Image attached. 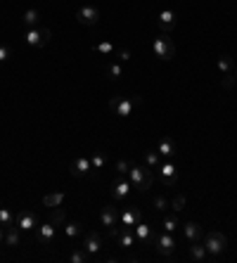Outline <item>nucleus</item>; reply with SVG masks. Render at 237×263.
<instances>
[{"mask_svg":"<svg viewBox=\"0 0 237 263\" xmlns=\"http://www.w3.org/2000/svg\"><path fill=\"white\" fill-rule=\"evenodd\" d=\"M159 178H162V183L166 187H173L178 183V171H176V166L171 164V161H166V164H159Z\"/></svg>","mask_w":237,"mask_h":263,"instance_id":"obj_11","label":"nucleus"},{"mask_svg":"<svg viewBox=\"0 0 237 263\" xmlns=\"http://www.w3.org/2000/svg\"><path fill=\"white\" fill-rule=\"evenodd\" d=\"M3 242H5V230L0 228V244H3Z\"/></svg>","mask_w":237,"mask_h":263,"instance_id":"obj_41","label":"nucleus"},{"mask_svg":"<svg viewBox=\"0 0 237 263\" xmlns=\"http://www.w3.org/2000/svg\"><path fill=\"white\" fill-rule=\"evenodd\" d=\"M204 247H206V251H209L211 258H218L223 256L225 251H228V237L223 235V232H206L204 235Z\"/></svg>","mask_w":237,"mask_h":263,"instance_id":"obj_3","label":"nucleus"},{"mask_svg":"<svg viewBox=\"0 0 237 263\" xmlns=\"http://www.w3.org/2000/svg\"><path fill=\"white\" fill-rule=\"evenodd\" d=\"M19 232L21 230L17 228V225H10V228H5V244L7 247H19V242H21V237H19Z\"/></svg>","mask_w":237,"mask_h":263,"instance_id":"obj_22","label":"nucleus"},{"mask_svg":"<svg viewBox=\"0 0 237 263\" xmlns=\"http://www.w3.org/2000/svg\"><path fill=\"white\" fill-rule=\"evenodd\" d=\"M171 209H173V211H183L185 209V194H176V197H173V199H171Z\"/></svg>","mask_w":237,"mask_h":263,"instance_id":"obj_36","label":"nucleus"},{"mask_svg":"<svg viewBox=\"0 0 237 263\" xmlns=\"http://www.w3.org/2000/svg\"><path fill=\"white\" fill-rule=\"evenodd\" d=\"M62 201H64V192H50L43 197V207L55 209V207H60Z\"/></svg>","mask_w":237,"mask_h":263,"instance_id":"obj_25","label":"nucleus"},{"mask_svg":"<svg viewBox=\"0 0 237 263\" xmlns=\"http://www.w3.org/2000/svg\"><path fill=\"white\" fill-rule=\"evenodd\" d=\"M119 218H121V214H119V209L116 207H112V204H109V207H104L100 211V223H102V228H107V232L112 237H116L119 235Z\"/></svg>","mask_w":237,"mask_h":263,"instance_id":"obj_4","label":"nucleus"},{"mask_svg":"<svg viewBox=\"0 0 237 263\" xmlns=\"http://www.w3.org/2000/svg\"><path fill=\"white\" fill-rule=\"evenodd\" d=\"M107 76H109V81H119V78L123 76V69H121V64L119 62H112L107 67Z\"/></svg>","mask_w":237,"mask_h":263,"instance_id":"obj_30","label":"nucleus"},{"mask_svg":"<svg viewBox=\"0 0 237 263\" xmlns=\"http://www.w3.org/2000/svg\"><path fill=\"white\" fill-rule=\"evenodd\" d=\"M14 225H17L21 232H27V230H36V225H38V216H36V211H31V209H24V211L17 214Z\"/></svg>","mask_w":237,"mask_h":263,"instance_id":"obj_9","label":"nucleus"},{"mask_svg":"<svg viewBox=\"0 0 237 263\" xmlns=\"http://www.w3.org/2000/svg\"><path fill=\"white\" fill-rule=\"evenodd\" d=\"M190 258H195V261H206V258H209V251H206L204 244L190 242Z\"/></svg>","mask_w":237,"mask_h":263,"instance_id":"obj_23","label":"nucleus"},{"mask_svg":"<svg viewBox=\"0 0 237 263\" xmlns=\"http://www.w3.org/2000/svg\"><path fill=\"white\" fill-rule=\"evenodd\" d=\"M162 228H164V232H176L178 218H176V216H171V218H164V221H162Z\"/></svg>","mask_w":237,"mask_h":263,"instance_id":"obj_35","label":"nucleus"},{"mask_svg":"<svg viewBox=\"0 0 237 263\" xmlns=\"http://www.w3.org/2000/svg\"><path fill=\"white\" fill-rule=\"evenodd\" d=\"M50 223H52L55 228H57V225H64V223H67V214H64V209H62V204H60V207H55V209H52Z\"/></svg>","mask_w":237,"mask_h":263,"instance_id":"obj_27","label":"nucleus"},{"mask_svg":"<svg viewBox=\"0 0 237 263\" xmlns=\"http://www.w3.org/2000/svg\"><path fill=\"white\" fill-rule=\"evenodd\" d=\"M10 60V48H5V45H0V64L7 62Z\"/></svg>","mask_w":237,"mask_h":263,"instance_id":"obj_40","label":"nucleus"},{"mask_svg":"<svg viewBox=\"0 0 237 263\" xmlns=\"http://www.w3.org/2000/svg\"><path fill=\"white\" fill-rule=\"evenodd\" d=\"M116 240H119V247H123V249H130V247L138 242V240H136V232H133L130 228H121V230H119Z\"/></svg>","mask_w":237,"mask_h":263,"instance_id":"obj_18","label":"nucleus"},{"mask_svg":"<svg viewBox=\"0 0 237 263\" xmlns=\"http://www.w3.org/2000/svg\"><path fill=\"white\" fill-rule=\"evenodd\" d=\"M116 57H119V62H128L130 60V52L126 48H116Z\"/></svg>","mask_w":237,"mask_h":263,"instance_id":"obj_39","label":"nucleus"},{"mask_svg":"<svg viewBox=\"0 0 237 263\" xmlns=\"http://www.w3.org/2000/svg\"><path fill=\"white\" fill-rule=\"evenodd\" d=\"M138 104H142V97H123V95H116L109 100V109L114 111L116 116H130L136 111Z\"/></svg>","mask_w":237,"mask_h":263,"instance_id":"obj_1","label":"nucleus"},{"mask_svg":"<svg viewBox=\"0 0 237 263\" xmlns=\"http://www.w3.org/2000/svg\"><path fill=\"white\" fill-rule=\"evenodd\" d=\"M152 207H154L156 211H166V207H169V201L164 199V197H154V201H152Z\"/></svg>","mask_w":237,"mask_h":263,"instance_id":"obj_38","label":"nucleus"},{"mask_svg":"<svg viewBox=\"0 0 237 263\" xmlns=\"http://www.w3.org/2000/svg\"><path fill=\"white\" fill-rule=\"evenodd\" d=\"M36 240H38L41 244H52L55 242V225L52 223L36 225Z\"/></svg>","mask_w":237,"mask_h":263,"instance_id":"obj_16","label":"nucleus"},{"mask_svg":"<svg viewBox=\"0 0 237 263\" xmlns=\"http://www.w3.org/2000/svg\"><path fill=\"white\" fill-rule=\"evenodd\" d=\"M142 221V211L138 207H128L126 211L121 214V218H119V223H121V228H136L138 223Z\"/></svg>","mask_w":237,"mask_h":263,"instance_id":"obj_12","label":"nucleus"},{"mask_svg":"<svg viewBox=\"0 0 237 263\" xmlns=\"http://www.w3.org/2000/svg\"><path fill=\"white\" fill-rule=\"evenodd\" d=\"M130 180L128 178H116L114 183H112V197L114 199H126L128 197V192H130Z\"/></svg>","mask_w":237,"mask_h":263,"instance_id":"obj_15","label":"nucleus"},{"mask_svg":"<svg viewBox=\"0 0 237 263\" xmlns=\"http://www.w3.org/2000/svg\"><path fill=\"white\" fill-rule=\"evenodd\" d=\"M156 152H159V157L173 159V157H176V142H173L171 138H162V142H159V147H156Z\"/></svg>","mask_w":237,"mask_h":263,"instance_id":"obj_19","label":"nucleus"},{"mask_svg":"<svg viewBox=\"0 0 237 263\" xmlns=\"http://www.w3.org/2000/svg\"><path fill=\"white\" fill-rule=\"evenodd\" d=\"M50 38H52V31L47 26H36V28H27L24 31V41L31 48H43V45L50 43Z\"/></svg>","mask_w":237,"mask_h":263,"instance_id":"obj_5","label":"nucleus"},{"mask_svg":"<svg viewBox=\"0 0 237 263\" xmlns=\"http://www.w3.org/2000/svg\"><path fill=\"white\" fill-rule=\"evenodd\" d=\"M133 232H136V240H140L145 244H152V240H154V232H152V228H149L147 223H138L136 228H133Z\"/></svg>","mask_w":237,"mask_h":263,"instance_id":"obj_17","label":"nucleus"},{"mask_svg":"<svg viewBox=\"0 0 237 263\" xmlns=\"http://www.w3.org/2000/svg\"><path fill=\"white\" fill-rule=\"evenodd\" d=\"M69 171H71V176L74 178H83V176H90V157H78V159L71 161V166H69Z\"/></svg>","mask_w":237,"mask_h":263,"instance_id":"obj_13","label":"nucleus"},{"mask_svg":"<svg viewBox=\"0 0 237 263\" xmlns=\"http://www.w3.org/2000/svg\"><path fill=\"white\" fill-rule=\"evenodd\" d=\"M128 171H130V164L126 159L116 161V176H119V178H128Z\"/></svg>","mask_w":237,"mask_h":263,"instance_id":"obj_33","label":"nucleus"},{"mask_svg":"<svg viewBox=\"0 0 237 263\" xmlns=\"http://www.w3.org/2000/svg\"><path fill=\"white\" fill-rule=\"evenodd\" d=\"M41 19H43V14L38 12V10H27L24 17H21V21H24V26H27V28L41 26Z\"/></svg>","mask_w":237,"mask_h":263,"instance_id":"obj_21","label":"nucleus"},{"mask_svg":"<svg viewBox=\"0 0 237 263\" xmlns=\"http://www.w3.org/2000/svg\"><path fill=\"white\" fill-rule=\"evenodd\" d=\"M152 247H154L162 256H171L173 251H176V237H173V232H159V235H154V240H152Z\"/></svg>","mask_w":237,"mask_h":263,"instance_id":"obj_7","label":"nucleus"},{"mask_svg":"<svg viewBox=\"0 0 237 263\" xmlns=\"http://www.w3.org/2000/svg\"><path fill=\"white\" fill-rule=\"evenodd\" d=\"M90 258H93V256H90V254H88L86 249H83V247H81V249H76V251H71V254H69V261H71V263H88Z\"/></svg>","mask_w":237,"mask_h":263,"instance_id":"obj_29","label":"nucleus"},{"mask_svg":"<svg viewBox=\"0 0 237 263\" xmlns=\"http://www.w3.org/2000/svg\"><path fill=\"white\" fill-rule=\"evenodd\" d=\"M145 161H147L149 168H159V164H162L159 152H154V150H147V152H145Z\"/></svg>","mask_w":237,"mask_h":263,"instance_id":"obj_31","label":"nucleus"},{"mask_svg":"<svg viewBox=\"0 0 237 263\" xmlns=\"http://www.w3.org/2000/svg\"><path fill=\"white\" fill-rule=\"evenodd\" d=\"M235 83H237V78H235V74H232V71H230V74H225V76H223V81H221V85H223L225 90H230Z\"/></svg>","mask_w":237,"mask_h":263,"instance_id":"obj_37","label":"nucleus"},{"mask_svg":"<svg viewBox=\"0 0 237 263\" xmlns=\"http://www.w3.org/2000/svg\"><path fill=\"white\" fill-rule=\"evenodd\" d=\"M152 48H154V55L159 57V60H164V62H169L171 57L176 55V43L171 41L169 34L156 36L154 43H152Z\"/></svg>","mask_w":237,"mask_h":263,"instance_id":"obj_6","label":"nucleus"},{"mask_svg":"<svg viewBox=\"0 0 237 263\" xmlns=\"http://www.w3.org/2000/svg\"><path fill=\"white\" fill-rule=\"evenodd\" d=\"M235 69V62H232V57L230 55H221L218 57V71H221V74H230V71Z\"/></svg>","mask_w":237,"mask_h":263,"instance_id":"obj_26","label":"nucleus"},{"mask_svg":"<svg viewBox=\"0 0 237 263\" xmlns=\"http://www.w3.org/2000/svg\"><path fill=\"white\" fill-rule=\"evenodd\" d=\"M83 249L88 251L90 256H97L102 251V237L97 235V232H88V235L83 237V244H81Z\"/></svg>","mask_w":237,"mask_h":263,"instance_id":"obj_14","label":"nucleus"},{"mask_svg":"<svg viewBox=\"0 0 237 263\" xmlns=\"http://www.w3.org/2000/svg\"><path fill=\"white\" fill-rule=\"evenodd\" d=\"M76 19H78V24H83V26H95V24L100 21V10L93 5H83L76 10Z\"/></svg>","mask_w":237,"mask_h":263,"instance_id":"obj_8","label":"nucleus"},{"mask_svg":"<svg viewBox=\"0 0 237 263\" xmlns=\"http://www.w3.org/2000/svg\"><path fill=\"white\" fill-rule=\"evenodd\" d=\"M104 164H107V152H93L90 154V173H95V171H102L104 168Z\"/></svg>","mask_w":237,"mask_h":263,"instance_id":"obj_24","label":"nucleus"},{"mask_svg":"<svg viewBox=\"0 0 237 263\" xmlns=\"http://www.w3.org/2000/svg\"><path fill=\"white\" fill-rule=\"evenodd\" d=\"M128 180H130V185L136 187L138 192H147L149 187H152V180H154V176H152L149 166H130Z\"/></svg>","mask_w":237,"mask_h":263,"instance_id":"obj_2","label":"nucleus"},{"mask_svg":"<svg viewBox=\"0 0 237 263\" xmlns=\"http://www.w3.org/2000/svg\"><path fill=\"white\" fill-rule=\"evenodd\" d=\"M185 237H188V242H199L202 240V225L199 223H195V221H190V223H185Z\"/></svg>","mask_w":237,"mask_h":263,"instance_id":"obj_20","label":"nucleus"},{"mask_svg":"<svg viewBox=\"0 0 237 263\" xmlns=\"http://www.w3.org/2000/svg\"><path fill=\"white\" fill-rule=\"evenodd\" d=\"M232 74H235V78H237V67H235V69H232Z\"/></svg>","mask_w":237,"mask_h":263,"instance_id":"obj_42","label":"nucleus"},{"mask_svg":"<svg viewBox=\"0 0 237 263\" xmlns=\"http://www.w3.org/2000/svg\"><path fill=\"white\" fill-rule=\"evenodd\" d=\"M14 218H17V214H12L10 209H0V228H10V225H14Z\"/></svg>","mask_w":237,"mask_h":263,"instance_id":"obj_28","label":"nucleus"},{"mask_svg":"<svg viewBox=\"0 0 237 263\" xmlns=\"http://www.w3.org/2000/svg\"><path fill=\"white\" fill-rule=\"evenodd\" d=\"M178 24V17L173 10H162V12L156 14V26L162 28V34H171Z\"/></svg>","mask_w":237,"mask_h":263,"instance_id":"obj_10","label":"nucleus"},{"mask_svg":"<svg viewBox=\"0 0 237 263\" xmlns=\"http://www.w3.org/2000/svg\"><path fill=\"white\" fill-rule=\"evenodd\" d=\"M64 232H67L69 240H76V237L81 235V225H78V223H67V225H64Z\"/></svg>","mask_w":237,"mask_h":263,"instance_id":"obj_34","label":"nucleus"},{"mask_svg":"<svg viewBox=\"0 0 237 263\" xmlns=\"http://www.w3.org/2000/svg\"><path fill=\"white\" fill-rule=\"evenodd\" d=\"M93 50L95 52H102V55H109V52H116V45L109 41H102V43H97V45H93Z\"/></svg>","mask_w":237,"mask_h":263,"instance_id":"obj_32","label":"nucleus"}]
</instances>
